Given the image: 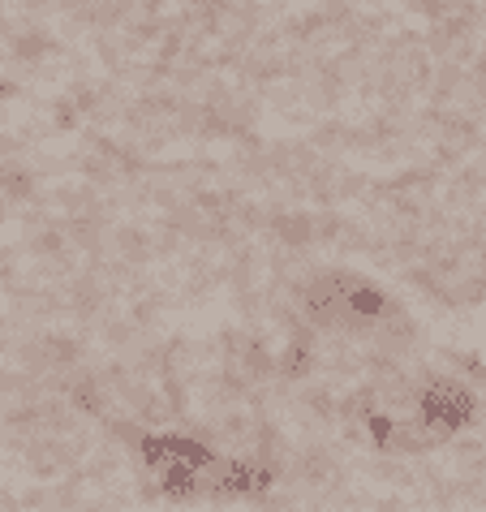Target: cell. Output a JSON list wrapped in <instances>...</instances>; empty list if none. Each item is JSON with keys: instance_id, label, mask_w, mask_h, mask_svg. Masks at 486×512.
Masks as SVG:
<instances>
[{"instance_id": "obj_1", "label": "cell", "mask_w": 486, "mask_h": 512, "mask_svg": "<svg viewBox=\"0 0 486 512\" xmlns=\"http://www.w3.org/2000/svg\"><path fill=\"white\" fill-rule=\"evenodd\" d=\"M302 310L314 327L366 345H405L409 315L388 289L357 272H323L302 289Z\"/></svg>"}]
</instances>
